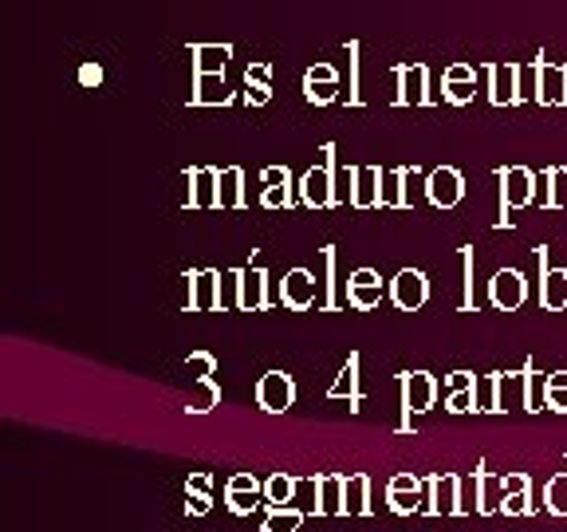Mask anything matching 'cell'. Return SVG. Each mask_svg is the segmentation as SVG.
<instances>
[{"label": "cell", "instance_id": "cell-33", "mask_svg": "<svg viewBox=\"0 0 567 532\" xmlns=\"http://www.w3.org/2000/svg\"><path fill=\"white\" fill-rule=\"evenodd\" d=\"M217 402H221V387L213 383V375H209V379H197V395L186 402V414H197V418H201V414H209Z\"/></svg>", "mask_w": 567, "mask_h": 532}, {"label": "cell", "instance_id": "cell-6", "mask_svg": "<svg viewBox=\"0 0 567 532\" xmlns=\"http://www.w3.org/2000/svg\"><path fill=\"white\" fill-rule=\"evenodd\" d=\"M315 485V517H347V477L343 473H319Z\"/></svg>", "mask_w": 567, "mask_h": 532}, {"label": "cell", "instance_id": "cell-39", "mask_svg": "<svg viewBox=\"0 0 567 532\" xmlns=\"http://www.w3.org/2000/svg\"><path fill=\"white\" fill-rule=\"evenodd\" d=\"M501 513L504 517H528V513H536V501H532V493H508Z\"/></svg>", "mask_w": 567, "mask_h": 532}, {"label": "cell", "instance_id": "cell-37", "mask_svg": "<svg viewBox=\"0 0 567 532\" xmlns=\"http://www.w3.org/2000/svg\"><path fill=\"white\" fill-rule=\"evenodd\" d=\"M260 205H264V209H288V205H292V178H284V182H276V186H264Z\"/></svg>", "mask_w": 567, "mask_h": 532}, {"label": "cell", "instance_id": "cell-7", "mask_svg": "<svg viewBox=\"0 0 567 532\" xmlns=\"http://www.w3.org/2000/svg\"><path fill=\"white\" fill-rule=\"evenodd\" d=\"M426 485H430V505H426V513H434V517L465 513V497H461V477H457V473H434Z\"/></svg>", "mask_w": 567, "mask_h": 532}, {"label": "cell", "instance_id": "cell-40", "mask_svg": "<svg viewBox=\"0 0 567 532\" xmlns=\"http://www.w3.org/2000/svg\"><path fill=\"white\" fill-rule=\"evenodd\" d=\"M477 387V383H473ZM473 387H461V391H449V399H445V410L449 414H477V399H473Z\"/></svg>", "mask_w": 567, "mask_h": 532}, {"label": "cell", "instance_id": "cell-22", "mask_svg": "<svg viewBox=\"0 0 567 532\" xmlns=\"http://www.w3.org/2000/svg\"><path fill=\"white\" fill-rule=\"evenodd\" d=\"M544 107H560L567 103V67L556 64H540V95H536Z\"/></svg>", "mask_w": 567, "mask_h": 532}, {"label": "cell", "instance_id": "cell-15", "mask_svg": "<svg viewBox=\"0 0 567 532\" xmlns=\"http://www.w3.org/2000/svg\"><path fill=\"white\" fill-rule=\"evenodd\" d=\"M280 300H284V308H292V312H308L315 304V276L308 268H292L284 280H280Z\"/></svg>", "mask_w": 567, "mask_h": 532}, {"label": "cell", "instance_id": "cell-34", "mask_svg": "<svg viewBox=\"0 0 567 532\" xmlns=\"http://www.w3.org/2000/svg\"><path fill=\"white\" fill-rule=\"evenodd\" d=\"M241 170L237 166H229V170H221V209H241L245 205V194H241Z\"/></svg>", "mask_w": 567, "mask_h": 532}, {"label": "cell", "instance_id": "cell-17", "mask_svg": "<svg viewBox=\"0 0 567 532\" xmlns=\"http://www.w3.org/2000/svg\"><path fill=\"white\" fill-rule=\"evenodd\" d=\"M489 99L497 107L520 103V67L516 64H493L489 67Z\"/></svg>", "mask_w": 567, "mask_h": 532}, {"label": "cell", "instance_id": "cell-10", "mask_svg": "<svg viewBox=\"0 0 567 532\" xmlns=\"http://www.w3.org/2000/svg\"><path fill=\"white\" fill-rule=\"evenodd\" d=\"M426 198H430V205H438V209H453L457 201L465 198V178H461V170H453V166L430 170V178H426Z\"/></svg>", "mask_w": 567, "mask_h": 532}, {"label": "cell", "instance_id": "cell-38", "mask_svg": "<svg viewBox=\"0 0 567 532\" xmlns=\"http://www.w3.org/2000/svg\"><path fill=\"white\" fill-rule=\"evenodd\" d=\"M544 178L552 182V190H548L544 205H548V209H560V205L567 201V170H560V166H556V170H548Z\"/></svg>", "mask_w": 567, "mask_h": 532}, {"label": "cell", "instance_id": "cell-9", "mask_svg": "<svg viewBox=\"0 0 567 532\" xmlns=\"http://www.w3.org/2000/svg\"><path fill=\"white\" fill-rule=\"evenodd\" d=\"M260 497H264V481H260L256 473H233V477L225 481V505H229V513H237V517H249L252 509L260 505Z\"/></svg>", "mask_w": 567, "mask_h": 532}, {"label": "cell", "instance_id": "cell-25", "mask_svg": "<svg viewBox=\"0 0 567 532\" xmlns=\"http://www.w3.org/2000/svg\"><path fill=\"white\" fill-rule=\"evenodd\" d=\"M327 399H351L355 402L351 410H359V402H363V395H359V355L347 359V367L339 371V379L327 387Z\"/></svg>", "mask_w": 567, "mask_h": 532}, {"label": "cell", "instance_id": "cell-27", "mask_svg": "<svg viewBox=\"0 0 567 532\" xmlns=\"http://www.w3.org/2000/svg\"><path fill=\"white\" fill-rule=\"evenodd\" d=\"M347 517H371V477L367 473L347 477Z\"/></svg>", "mask_w": 567, "mask_h": 532}, {"label": "cell", "instance_id": "cell-24", "mask_svg": "<svg viewBox=\"0 0 567 532\" xmlns=\"http://www.w3.org/2000/svg\"><path fill=\"white\" fill-rule=\"evenodd\" d=\"M398 91H402L398 103H430V95H426V67H398Z\"/></svg>", "mask_w": 567, "mask_h": 532}, {"label": "cell", "instance_id": "cell-36", "mask_svg": "<svg viewBox=\"0 0 567 532\" xmlns=\"http://www.w3.org/2000/svg\"><path fill=\"white\" fill-rule=\"evenodd\" d=\"M544 406L556 410V414H567V371H552L548 383H544Z\"/></svg>", "mask_w": 567, "mask_h": 532}, {"label": "cell", "instance_id": "cell-13", "mask_svg": "<svg viewBox=\"0 0 567 532\" xmlns=\"http://www.w3.org/2000/svg\"><path fill=\"white\" fill-rule=\"evenodd\" d=\"M347 304L359 308V312H371L382 304V276L375 268H355L351 280H347Z\"/></svg>", "mask_w": 567, "mask_h": 532}, {"label": "cell", "instance_id": "cell-2", "mask_svg": "<svg viewBox=\"0 0 567 532\" xmlns=\"http://www.w3.org/2000/svg\"><path fill=\"white\" fill-rule=\"evenodd\" d=\"M536 198V178L528 166H504L501 170V225H508L512 209H524Z\"/></svg>", "mask_w": 567, "mask_h": 532}, {"label": "cell", "instance_id": "cell-20", "mask_svg": "<svg viewBox=\"0 0 567 532\" xmlns=\"http://www.w3.org/2000/svg\"><path fill=\"white\" fill-rule=\"evenodd\" d=\"M304 95L312 99V103H331L335 95H339V75H335V67L331 64H315L308 67V75H304Z\"/></svg>", "mask_w": 567, "mask_h": 532}, {"label": "cell", "instance_id": "cell-12", "mask_svg": "<svg viewBox=\"0 0 567 532\" xmlns=\"http://www.w3.org/2000/svg\"><path fill=\"white\" fill-rule=\"evenodd\" d=\"M469 493H473V509H477L481 517L501 513L504 481L497 477V473H489V469H473V477H469Z\"/></svg>", "mask_w": 567, "mask_h": 532}, {"label": "cell", "instance_id": "cell-41", "mask_svg": "<svg viewBox=\"0 0 567 532\" xmlns=\"http://www.w3.org/2000/svg\"><path fill=\"white\" fill-rule=\"evenodd\" d=\"M213 367H217V359H213L209 351H193V355L186 359V371L193 375V379H209Z\"/></svg>", "mask_w": 567, "mask_h": 532}, {"label": "cell", "instance_id": "cell-47", "mask_svg": "<svg viewBox=\"0 0 567 532\" xmlns=\"http://www.w3.org/2000/svg\"><path fill=\"white\" fill-rule=\"evenodd\" d=\"M268 99H272V87H249V91H245V103H249V107H264Z\"/></svg>", "mask_w": 567, "mask_h": 532}, {"label": "cell", "instance_id": "cell-35", "mask_svg": "<svg viewBox=\"0 0 567 532\" xmlns=\"http://www.w3.org/2000/svg\"><path fill=\"white\" fill-rule=\"evenodd\" d=\"M544 505H548L552 517H567V469L544 485Z\"/></svg>", "mask_w": 567, "mask_h": 532}, {"label": "cell", "instance_id": "cell-18", "mask_svg": "<svg viewBox=\"0 0 567 532\" xmlns=\"http://www.w3.org/2000/svg\"><path fill=\"white\" fill-rule=\"evenodd\" d=\"M382 178H386V170H378V166H355L351 205L355 209H375V205H382Z\"/></svg>", "mask_w": 567, "mask_h": 532}, {"label": "cell", "instance_id": "cell-1", "mask_svg": "<svg viewBox=\"0 0 567 532\" xmlns=\"http://www.w3.org/2000/svg\"><path fill=\"white\" fill-rule=\"evenodd\" d=\"M300 198L312 209H331L335 205V146H323V162L300 178Z\"/></svg>", "mask_w": 567, "mask_h": 532}, {"label": "cell", "instance_id": "cell-44", "mask_svg": "<svg viewBox=\"0 0 567 532\" xmlns=\"http://www.w3.org/2000/svg\"><path fill=\"white\" fill-rule=\"evenodd\" d=\"M213 509V497H193V493H186V513L189 517H205Z\"/></svg>", "mask_w": 567, "mask_h": 532}, {"label": "cell", "instance_id": "cell-21", "mask_svg": "<svg viewBox=\"0 0 567 532\" xmlns=\"http://www.w3.org/2000/svg\"><path fill=\"white\" fill-rule=\"evenodd\" d=\"M268 304V272L264 268H241V308L260 312Z\"/></svg>", "mask_w": 567, "mask_h": 532}, {"label": "cell", "instance_id": "cell-29", "mask_svg": "<svg viewBox=\"0 0 567 532\" xmlns=\"http://www.w3.org/2000/svg\"><path fill=\"white\" fill-rule=\"evenodd\" d=\"M308 521V513L304 509H296V505H284V509H268L264 513V525L260 532H300V525Z\"/></svg>", "mask_w": 567, "mask_h": 532}, {"label": "cell", "instance_id": "cell-48", "mask_svg": "<svg viewBox=\"0 0 567 532\" xmlns=\"http://www.w3.org/2000/svg\"><path fill=\"white\" fill-rule=\"evenodd\" d=\"M260 178H264V186H276V182H284V178H292V174H288V166H268Z\"/></svg>", "mask_w": 567, "mask_h": 532}, {"label": "cell", "instance_id": "cell-14", "mask_svg": "<svg viewBox=\"0 0 567 532\" xmlns=\"http://www.w3.org/2000/svg\"><path fill=\"white\" fill-rule=\"evenodd\" d=\"M536 261H540V304L548 312H564L567 308V268H548V249H536Z\"/></svg>", "mask_w": 567, "mask_h": 532}, {"label": "cell", "instance_id": "cell-42", "mask_svg": "<svg viewBox=\"0 0 567 532\" xmlns=\"http://www.w3.org/2000/svg\"><path fill=\"white\" fill-rule=\"evenodd\" d=\"M540 95V64L520 67V99H532Z\"/></svg>", "mask_w": 567, "mask_h": 532}, {"label": "cell", "instance_id": "cell-45", "mask_svg": "<svg viewBox=\"0 0 567 532\" xmlns=\"http://www.w3.org/2000/svg\"><path fill=\"white\" fill-rule=\"evenodd\" d=\"M79 83H83V87H99V83H103V67H99V64H83V67H79Z\"/></svg>", "mask_w": 567, "mask_h": 532}, {"label": "cell", "instance_id": "cell-32", "mask_svg": "<svg viewBox=\"0 0 567 532\" xmlns=\"http://www.w3.org/2000/svg\"><path fill=\"white\" fill-rule=\"evenodd\" d=\"M406 178H410V170H390L382 178V205H394V209H406L410 205V198H406Z\"/></svg>", "mask_w": 567, "mask_h": 532}, {"label": "cell", "instance_id": "cell-4", "mask_svg": "<svg viewBox=\"0 0 567 532\" xmlns=\"http://www.w3.org/2000/svg\"><path fill=\"white\" fill-rule=\"evenodd\" d=\"M292 402H296L292 375H284V371H264L260 375V383H256V406L264 414H284V410H292Z\"/></svg>", "mask_w": 567, "mask_h": 532}, {"label": "cell", "instance_id": "cell-11", "mask_svg": "<svg viewBox=\"0 0 567 532\" xmlns=\"http://www.w3.org/2000/svg\"><path fill=\"white\" fill-rule=\"evenodd\" d=\"M524 296H528V280H524V272H516V268H501V272L489 280V300H493V308H501V312H516V308L524 304Z\"/></svg>", "mask_w": 567, "mask_h": 532}, {"label": "cell", "instance_id": "cell-16", "mask_svg": "<svg viewBox=\"0 0 567 532\" xmlns=\"http://www.w3.org/2000/svg\"><path fill=\"white\" fill-rule=\"evenodd\" d=\"M189 205L193 209H221V170H209V166H197L189 170Z\"/></svg>", "mask_w": 567, "mask_h": 532}, {"label": "cell", "instance_id": "cell-26", "mask_svg": "<svg viewBox=\"0 0 567 532\" xmlns=\"http://www.w3.org/2000/svg\"><path fill=\"white\" fill-rule=\"evenodd\" d=\"M296 485H300V477H292V473H272V477L264 481V501H268V509L292 505V501H296Z\"/></svg>", "mask_w": 567, "mask_h": 532}, {"label": "cell", "instance_id": "cell-5", "mask_svg": "<svg viewBox=\"0 0 567 532\" xmlns=\"http://www.w3.org/2000/svg\"><path fill=\"white\" fill-rule=\"evenodd\" d=\"M422 489H430V485H422V477H414V473H394V477L386 481V505H390V513H398V517L418 513L422 501H426Z\"/></svg>", "mask_w": 567, "mask_h": 532}, {"label": "cell", "instance_id": "cell-3", "mask_svg": "<svg viewBox=\"0 0 567 532\" xmlns=\"http://www.w3.org/2000/svg\"><path fill=\"white\" fill-rule=\"evenodd\" d=\"M438 402V379L430 371H406L402 375V430L410 422V414H426Z\"/></svg>", "mask_w": 567, "mask_h": 532}, {"label": "cell", "instance_id": "cell-30", "mask_svg": "<svg viewBox=\"0 0 567 532\" xmlns=\"http://www.w3.org/2000/svg\"><path fill=\"white\" fill-rule=\"evenodd\" d=\"M193 56H197V75H221L225 71V60H229V48L221 44H193L189 48Z\"/></svg>", "mask_w": 567, "mask_h": 532}, {"label": "cell", "instance_id": "cell-23", "mask_svg": "<svg viewBox=\"0 0 567 532\" xmlns=\"http://www.w3.org/2000/svg\"><path fill=\"white\" fill-rule=\"evenodd\" d=\"M193 308L197 312L221 308V276L217 272H193Z\"/></svg>", "mask_w": 567, "mask_h": 532}, {"label": "cell", "instance_id": "cell-8", "mask_svg": "<svg viewBox=\"0 0 567 532\" xmlns=\"http://www.w3.org/2000/svg\"><path fill=\"white\" fill-rule=\"evenodd\" d=\"M390 300H394L402 312H418V308L430 300V280H426V272L402 268V272L390 280Z\"/></svg>", "mask_w": 567, "mask_h": 532}, {"label": "cell", "instance_id": "cell-43", "mask_svg": "<svg viewBox=\"0 0 567 532\" xmlns=\"http://www.w3.org/2000/svg\"><path fill=\"white\" fill-rule=\"evenodd\" d=\"M186 493H193V497H213V477L209 473H189Z\"/></svg>", "mask_w": 567, "mask_h": 532}, {"label": "cell", "instance_id": "cell-46", "mask_svg": "<svg viewBox=\"0 0 567 532\" xmlns=\"http://www.w3.org/2000/svg\"><path fill=\"white\" fill-rule=\"evenodd\" d=\"M245 83H249V87H272V83H268V64H252L249 71H245Z\"/></svg>", "mask_w": 567, "mask_h": 532}, {"label": "cell", "instance_id": "cell-19", "mask_svg": "<svg viewBox=\"0 0 567 532\" xmlns=\"http://www.w3.org/2000/svg\"><path fill=\"white\" fill-rule=\"evenodd\" d=\"M441 87H445V99H449L453 107H461V103H469V99H473V91H477V71H473L469 64L445 67Z\"/></svg>", "mask_w": 567, "mask_h": 532}, {"label": "cell", "instance_id": "cell-31", "mask_svg": "<svg viewBox=\"0 0 567 532\" xmlns=\"http://www.w3.org/2000/svg\"><path fill=\"white\" fill-rule=\"evenodd\" d=\"M209 103H229L225 75H197V95H193V107H209Z\"/></svg>", "mask_w": 567, "mask_h": 532}, {"label": "cell", "instance_id": "cell-28", "mask_svg": "<svg viewBox=\"0 0 567 532\" xmlns=\"http://www.w3.org/2000/svg\"><path fill=\"white\" fill-rule=\"evenodd\" d=\"M477 414H501V375H477Z\"/></svg>", "mask_w": 567, "mask_h": 532}]
</instances>
